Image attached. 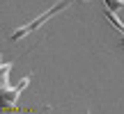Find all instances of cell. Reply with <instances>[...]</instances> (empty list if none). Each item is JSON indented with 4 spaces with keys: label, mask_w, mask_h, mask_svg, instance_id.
Returning <instances> with one entry per match:
<instances>
[{
    "label": "cell",
    "mask_w": 124,
    "mask_h": 114,
    "mask_svg": "<svg viewBox=\"0 0 124 114\" xmlns=\"http://www.w3.org/2000/svg\"><path fill=\"white\" fill-rule=\"evenodd\" d=\"M71 2H74V0H60V2H55V5H53V7H51V9H46V12L41 14V16H37V18H35V21H30V23H25V25H21V27H18V30H14L9 39H12V41H21V39H25V37L30 34V32L39 30V27L44 25L46 21H51V18H53L55 14L64 12V9L69 7Z\"/></svg>",
    "instance_id": "cell-1"
},
{
    "label": "cell",
    "mask_w": 124,
    "mask_h": 114,
    "mask_svg": "<svg viewBox=\"0 0 124 114\" xmlns=\"http://www.w3.org/2000/svg\"><path fill=\"white\" fill-rule=\"evenodd\" d=\"M28 82H30V75L21 78V82H18L16 87H7V89H2V103H5V110H12V107L16 105L18 96H21V91L28 87Z\"/></svg>",
    "instance_id": "cell-2"
},
{
    "label": "cell",
    "mask_w": 124,
    "mask_h": 114,
    "mask_svg": "<svg viewBox=\"0 0 124 114\" xmlns=\"http://www.w3.org/2000/svg\"><path fill=\"white\" fill-rule=\"evenodd\" d=\"M12 62H5L2 66H0V71H2V73H0V89H7L9 87V69H12Z\"/></svg>",
    "instance_id": "cell-3"
},
{
    "label": "cell",
    "mask_w": 124,
    "mask_h": 114,
    "mask_svg": "<svg viewBox=\"0 0 124 114\" xmlns=\"http://www.w3.org/2000/svg\"><path fill=\"white\" fill-rule=\"evenodd\" d=\"M106 21L110 23V25H115L117 30H120V34L124 32V23H120V18L115 16V12H110V9H106Z\"/></svg>",
    "instance_id": "cell-4"
},
{
    "label": "cell",
    "mask_w": 124,
    "mask_h": 114,
    "mask_svg": "<svg viewBox=\"0 0 124 114\" xmlns=\"http://www.w3.org/2000/svg\"><path fill=\"white\" fill-rule=\"evenodd\" d=\"M103 7L110 9V12H120L124 7V0H103Z\"/></svg>",
    "instance_id": "cell-5"
},
{
    "label": "cell",
    "mask_w": 124,
    "mask_h": 114,
    "mask_svg": "<svg viewBox=\"0 0 124 114\" xmlns=\"http://www.w3.org/2000/svg\"><path fill=\"white\" fill-rule=\"evenodd\" d=\"M120 44H122V46H124V32H122V41H120Z\"/></svg>",
    "instance_id": "cell-6"
}]
</instances>
